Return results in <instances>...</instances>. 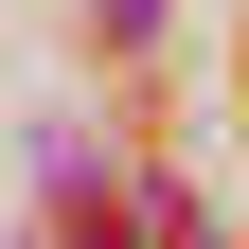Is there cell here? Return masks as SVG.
<instances>
[{"label": "cell", "instance_id": "6da1fadb", "mask_svg": "<svg viewBox=\"0 0 249 249\" xmlns=\"http://www.w3.org/2000/svg\"><path fill=\"white\" fill-rule=\"evenodd\" d=\"M107 18H124V36H142V18H160V0H107Z\"/></svg>", "mask_w": 249, "mask_h": 249}]
</instances>
